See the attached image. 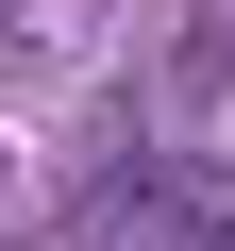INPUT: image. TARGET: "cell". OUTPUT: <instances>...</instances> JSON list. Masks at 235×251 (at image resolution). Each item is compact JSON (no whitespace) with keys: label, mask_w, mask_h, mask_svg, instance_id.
<instances>
[{"label":"cell","mask_w":235,"mask_h":251,"mask_svg":"<svg viewBox=\"0 0 235 251\" xmlns=\"http://www.w3.org/2000/svg\"><path fill=\"white\" fill-rule=\"evenodd\" d=\"M118 234H151V251H235V184H218V168H168V184L118 201Z\"/></svg>","instance_id":"cell-1"}]
</instances>
